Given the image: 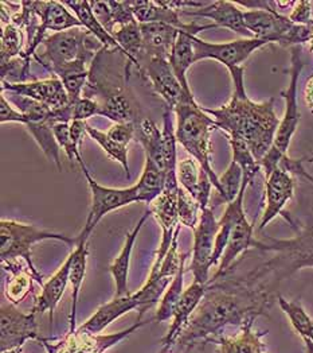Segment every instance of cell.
Instances as JSON below:
<instances>
[{
	"instance_id": "obj_1",
	"label": "cell",
	"mask_w": 313,
	"mask_h": 353,
	"mask_svg": "<svg viewBox=\"0 0 313 353\" xmlns=\"http://www.w3.org/2000/svg\"><path fill=\"white\" fill-rule=\"evenodd\" d=\"M272 303L270 290L245 279L208 283L199 306L179 337L177 344L191 347L195 341H210L228 325L244 326L255 321Z\"/></svg>"
},
{
	"instance_id": "obj_2",
	"label": "cell",
	"mask_w": 313,
	"mask_h": 353,
	"mask_svg": "<svg viewBox=\"0 0 313 353\" xmlns=\"http://www.w3.org/2000/svg\"><path fill=\"white\" fill-rule=\"evenodd\" d=\"M228 73L233 80L231 99L217 110L204 108V111L228 138L244 139L259 163L273 148L281 120L274 111V97L262 103L250 100L245 88V68H237Z\"/></svg>"
},
{
	"instance_id": "obj_3",
	"label": "cell",
	"mask_w": 313,
	"mask_h": 353,
	"mask_svg": "<svg viewBox=\"0 0 313 353\" xmlns=\"http://www.w3.org/2000/svg\"><path fill=\"white\" fill-rule=\"evenodd\" d=\"M252 247L263 252H272L273 256L250 271L245 279L250 283L268 288V278H272L277 283L301 268L313 267V221L301 227L297 235L292 239H255Z\"/></svg>"
},
{
	"instance_id": "obj_4",
	"label": "cell",
	"mask_w": 313,
	"mask_h": 353,
	"mask_svg": "<svg viewBox=\"0 0 313 353\" xmlns=\"http://www.w3.org/2000/svg\"><path fill=\"white\" fill-rule=\"evenodd\" d=\"M172 112L176 118V141L199 163L200 169L210 176L214 189L218 190V176L211 165V134L217 128L214 119L197 103L194 94L187 92Z\"/></svg>"
},
{
	"instance_id": "obj_5",
	"label": "cell",
	"mask_w": 313,
	"mask_h": 353,
	"mask_svg": "<svg viewBox=\"0 0 313 353\" xmlns=\"http://www.w3.org/2000/svg\"><path fill=\"white\" fill-rule=\"evenodd\" d=\"M56 240L65 243L70 247L77 245V236H70L56 234L50 231H43L36 228L32 224H25L14 220H1L0 221V259L3 262H17L18 259H23L29 267L34 279L41 285H45L42 274L38 272L36 267L32 262L31 250L35 244Z\"/></svg>"
},
{
	"instance_id": "obj_6",
	"label": "cell",
	"mask_w": 313,
	"mask_h": 353,
	"mask_svg": "<svg viewBox=\"0 0 313 353\" xmlns=\"http://www.w3.org/2000/svg\"><path fill=\"white\" fill-rule=\"evenodd\" d=\"M45 52L36 59L54 74V72L78 61H93L96 52L104 46L84 28L66 30L46 35L42 42Z\"/></svg>"
},
{
	"instance_id": "obj_7",
	"label": "cell",
	"mask_w": 313,
	"mask_h": 353,
	"mask_svg": "<svg viewBox=\"0 0 313 353\" xmlns=\"http://www.w3.org/2000/svg\"><path fill=\"white\" fill-rule=\"evenodd\" d=\"M252 183L250 179L244 178V186L238 194V197L226 206L225 214L231 220V232L228 239V247L225 254L219 262V265L213 276V282L225 278L228 275L231 267L239 259L242 254H245L253 244L255 236V225L250 224L246 219L245 208H244V199L248 186Z\"/></svg>"
},
{
	"instance_id": "obj_8",
	"label": "cell",
	"mask_w": 313,
	"mask_h": 353,
	"mask_svg": "<svg viewBox=\"0 0 313 353\" xmlns=\"http://www.w3.org/2000/svg\"><path fill=\"white\" fill-rule=\"evenodd\" d=\"M85 174L90 196H91V204L90 210L86 219L85 225L80 235L77 236V245L78 244H87L91 232L98 225V223L111 212L121 209L124 206L131 205L138 201V193L136 186H129L124 189H116V188H107L100 185L90 172H86Z\"/></svg>"
},
{
	"instance_id": "obj_9",
	"label": "cell",
	"mask_w": 313,
	"mask_h": 353,
	"mask_svg": "<svg viewBox=\"0 0 313 353\" xmlns=\"http://www.w3.org/2000/svg\"><path fill=\"white\" fill-rule=\"evenodd\" d=\"M303 68H304V63L301 59V48L294 46L290 49L289 85H288V88L281 92V97L284 99L285 103L284 115L280 120V125H279L274 145H273V148L279 150L283 154H288L290 142L299 128V124H300L301 114L299 110L297 93H299V79H300Z\"/></svg>"
},
{
	"instance_id": "obj_10",
	"label": "cell",
	"mask_w": 313,
	"mask_h": 353,
	"mask_svg": "<svg viewBox=\"0 0 313 353\" xmlns=\"http://www.w3.org/2000/svg\"><path fill=\"white\" fill-rule=\"evenodd\" d=\"M193 42L195 49V63L202 59H214L225 65L228 70L242 68L255 52L270 43L269 41L257 38H241L222 43H213L200 39L197 35L193 37Z\"/></svg>"
},
{
	"instance_id": "obj_11",
	"label": "cell",
	"mask_w": 313,
	"mask_h": 353,
	"mask_svg": "<svg viewBox=\"0 0 313 353\" xmlns=\"http://www.w3.org/2000/svg\"><path fill=\"white\" fill-rule=\"evenodd\" d=\"M149 323H153V319L144 323L138 321L128 329L112 334H89L76 330V333L73 334L67 333V336L57 344H53L45 339L41 343L47 350V353H105L116 344L129 337L133 332Z\"/></svg>"
},
{
	"instance_id": "obj_12",
	"label": "cell",
	"mask_w": 313,
	"mask_h": 353,
	"mask_svg": "<svg viewBox=\"0 0 313 353\" xmlns=\"http://www.w3.org/2000/svg\"><path fill=\"white\" fill-rule=\"evenodd\" d=\"M218 227L219 224L213 209L207 208L202 210L199 223L194 230L193 261L190 265L195 283H210V270L213 267V255Z\"/></svg>"
},
{
	"instance_id": "obj_13",
	"label": "cell",
	"mask_w": 313,
	"mask_h": 353,
	"mask_svg": "<svg viewBox=\"0 0 313 353\" xmlns=\"http://www.w3.org/2000/svg\"><path fill=\"white\" fill-rule=\"evenodd\" d=\"M35 313H23L17 305L3 303L0 309V352L22 350L26 341L43 339L38 334Z\"/></svg>"
},
{
	"instance_id": "obj_14",
	"label": "cell",
	"mask_w": 313,
	"mask_h": 353,
	"mask_svg": "<svg viewBox=\"0 0 313 353\" xmlns=\"http://www.w3.org/2000/svg\"><path fill=\"white\" fill-rule=\"evenodd\" d=\"M179 186H166L164 192L149 205L151 214L159 223L162 228V241L159 250L155 256V262L151 270H156L163 262L169 250L171 248L172 240L177 228L179 223Z\"/></svg>"
},
{
	"instance_id": "obj_15",
	"label": "cell",
	"mask_w": 313,
	"mask_h": 353,
	"mask_svg": "<svg viewBox=\"0 0 313 353\" xmlns=\"http://www.w3.org/2000/svg\"><path fill=\"white\" fill-rule=\"evenodd\" d=\"M6 92L42 103L49 108H52L53 111L62 110L72 104L66 89L57 76L52 79L30 81V83H25V81L11 83L7 80H1V93H6Z\"/></svg>"
},
{
	"instance_id": "obj_16",
	"label": "cell",
	"mask_w": 313,
	"mask_h": 353,
	"mask_svg": "<svg viewBox=\"0 0 313 353\" xmlns=\"http://www.w3.org/2000/svg\"><path fill=\"white\" fill-rule=\"evenodd\" d=\"M265 208L258 225V231L266 228L276 217L285 216L284 208L294 194L293 176L283 169H274L269 176H265Z\"/></svg>"
},
{
	"instance_id": "obj_17",
	"label": "cell",
	"mask_w": 313,
	"mask_h": 353,
	"mask_svg": "<svg viewBox=\"0 0 313 353\" xmlns=\"http://www.w3.org/2000/svg\"><path fill=\"white\" fill-rule=\"evenodd\" d=\"M180 14L187 17L206 18L213 22L217 28H225L242 38H252L250 32L245 26V10L233 1H208L204 7L198 10H186Z\"/></svg>"
},
{
	"instance_id": "obj_18",
	"label": "cell",
	"mask_w": 313,
	"mask_h": 353,
	"mask_svg": "<svg viewBox=\"0 0 313 353\" xmlns=\"http://www.w3.org/2000/svg\"><path fill=\"white\" fill-rule=\"evenodd\" d=\"M206 292H207V285H200L195 282L184 290L179 303L173 310L171 326L167 334L162 340V351L159 353H169L171 351L172 347L177 344L179 337L182 336L183 330L188 325L191 316L199 306L202 299L206 295Z\"/></svg>"
},
{
	"instance_id": "obj_19",
	"label": "cell",
	"mask_w": 313,
	"mask_h": 353,
	"mask_svg": "<svg viewBox=\"0 0 313 353\" xmlns=\"http://www.w3.org/2000/svg\"><path fill=\"white\" fill-rule=\"evenodd\" d=\"M245 26L252 38L265 39L270 43H281L294 23L288 15L266 10H245Z\"/></svg>"
},
{
	"instance_id": "obj_20",
	"label": "cell",
	"mask_w": 313,
	"mask_h": 353,
	"mask_svg": "<svg viewBox=\"0 0 313 353\" xmlns=\"http://www.w3.org/2000/svg\"><path fill=\"white\" fill-rule=\"evenodd\" d=\"M144 65L147 70V77L151 81L155 92L166 101L169 110L173 111L182 96L187 90L183 89L177 77L175 76L170 61L164 59H149Z\"/></svg>"
},
{
	"instance_id": "obj_21",
	"label": "cell",
	"mask_w": 313,
	"mask_h": 353,
	"mask_svg": "<svg viewBox=\"0 0 313 353\" xmlns=\"http://www.w3.org/2000/svg\"><path fill=\"white\" fill-rule=\"evenodd\" d=\"M140 302L138 293L124 295V296H114L112 301L101 305L84 324L77 330L89 333V334H101L109 325L122 317L124 314L139 310Z\"/></svg>"
},
{
	"instance_id": "obj_22",
	"label": "cell",
	"mask_w": 313,
	"mask_h": 353,
	"mask_svg": "<svg viewBox=\"0 0 313 353\" xmlns=\"http://www.w3.org/2000/svg\"><path fill=\"white\" fill-rule=\"evenodd\" d=\"M72 262H73V252L69 254L65 262L56 271V274L47 282H45L41 293L35 298V302L31 310L32 313L43 314L47 312L50 314V321L53 323L54 310L57 309L62 296L65 294V290L69 285Z\"/></svg>"
},
{
	"instance_id": "obj_23",
	"label": "cell",
	"mask_w": 313,
	"mask_h": 353,
	"mask_svg": "<svg viewBox=\"0 0 313 353\" xmlns=\"http://www.w3.org/2000/svg\"><path fill=\"white\" fill-rule=\"evenodd\" d=\"M140 30L145 50V62L149 59H170L180 29L167 23L158 22L142 23L140 25Z\"/></svg>"
},
{
	"instance_id": "obj_24",
	"label": "cell",
	"mask_w": 313,
	"mask_h": 353,
	"mask_svg": "<svg viewBox=\"0 0 313 353\" xmlns=\"http://www.w3.org/2000/svg\"><path fill=\"white\" fill-rule=\"evenodd\" d=\"M32 11L39 19V29L43 32H61L83 28L78 18L63 4V1H32Z\"/></svg>"
},
{
	"instance_id": "obj_25",
	"label": "cell",
	"mask_w": 313,
	"mask_h": 353,
	"mask_svg": "<svg viewBox=\"0 0 313 353\" xmlns=\"http://www.w3.org/2000/svg\"><path fill=\"white\" fill-rule=\"evenodd\" d=\"M149 216H152V214H151V210L148 209L147 212H144V214L138 221V224L135 225V228L129 234H127L121 251L116 256L114 263L109 265V272L114 276V286H116V296L131 294L128 290V275H129L132 251H133L135 243L138 240V236L140 235L142 227Z\"/></svg>"
},
{
	"instance_id": "obj_26",
	"label": "cell",
	"mask_w": 313,
	"mask_h": 353,
	"mask_svg": "<svg viewBox=\"0 0 313 353\" xmlns=\"http://www.w3.org/2000/svg\"><path fill=\"white\" fill-rule=\"evenodd\" d=\"M63 4L78 18V21L81 22L83 28L87 30L104 46V49L116 50V52L124 54L122 49L120 48L118 42L114 39V35L108 30L105 29L98 22V19L94 17V14H93V11L90 8L89 1H86V0H81V1L67 0V1H63Z\"/></svg>"
},
{
	"instance_id": "obj_27",
	"label": "cell",
	"mask_w": 313,
	"mask_h": 353,
	"mask_svg": "<svg viewBox=\"0 0 313 353\" xmlns=\"http://www.w3.org/2000/svg\"><path fill=\"white\" fill-rule=\"evenodd\" d=\"M194 35L197 34H194L193 31L180 30L175 46L172 49L171 57L169 59L175 76L177 77L183 89L187 92H193L187 80V72L195 63V49L193 42Z\"/></svg>"
},
{
	"instance_id": "obj_28",
	"label": "cell",
	"mask_w": 313,
	"mask_h": 353,
	"mask_svg": "<svg viewBox=\"0 0 313 353\" xmlns=\"http://www.w3.org/2000/svg\"><path fill=\"white\" fill-rule=\"evenodd\" d=\"M72 252H73V262H72L70 275H69V285L72 288V309H70V317H69V334H73L77 330V309H78L81 288H83V283L85 279L87 255H89L87 244L76 245Z\"/></svg>"
},
{
	"instance_id": "obj_29",
	"label": "cell",
	"mask_w": 313,
	"mask_h": 353,
	"mask_svg": "<svg viewBox=\"0 0 313 353\" xmlns=\"http://www.w3.org/2000/svg\"><path fill=\"white\" fill-rule=\"evenodd\" d=\"M265 333H259L253 329V321L241 326L239 333L234 336H222L217 340L219 345L218 353H266L262 337Z\"/></svg>"
},
{
	"instance_id": "obj_30",
	"label": "cell",
	"mask_w": 313,
	"mask_h": 353,
	"mask_svg": "<svg viewBox=\"0 0 313 353\" xmlns=\"http://www.w3.org/2000/svg\"><path fill=\"white\" fill-rule=\"evenodd\" d=\"M3 270L8 274L4 283V294L12 305H19L32 292V274L21 262H3Z\"/></svg>"
},
{
	"instance_id": "obj_31",
	"label": "cell",
	"mask_w": 313,
	"mask_h": 353,
	"mask_svg": "<svg viewBox=\"0 0 313 353\" xmlns=\"http://www.w3.org/2000/svg\"><path fill=\"white\" fill-rule=\"evenodd\" d=\"M166 179V173L156 163L145 157L142 176L135 185L138 201L151 205L164 192Z\"/></svg>"
},
{
	"instance_id": "obj_32",
	"label": "cell",
	"mask_w": 313,
	"mask_h": 353,
	"mask_svg": "<svg viewBox=\"0 0 313 353\" xmlns=\"http://www.w3.org/2000/svg\"><path fill=\"white\" fill-rule=\"evenodd\" d=\"M114 37L118 42L120 48L122 49L127 61L140 69L145 62V50L140 23L133 22L129 25L120 26L114 30Z\"/></svg>"
},
{
	"instance_id": "obj_33",
	"label": "cell",
	"mask_w": 313,
	"mask_h": 353,
	"mask_svg": "<svg viewBox=\"0 0 313 353\" xmlns=\"http://www.w3.org/2000/svg\"><path fill=\"white\" fill-rule=\"evenodd\" d=\"M53 125H54V121L50 119L29 120L25 124V127L29 130L31 137L43 151L46 158L56 163L58 170H62V163L59 158V146L53 132Z\"/></svg>"
},
{
	"instance_id": "obj_34",
	"label": "cell",
	"mask_w": 313,
	"mask_h": 353,
	"mask_svg": "<svg viewBox=\"0 0 313 353\" xmlns=\"http://www.w3.org/2000/svg\"><path fill=\"white\" fill-rule=\"evenodd\" d=\"M140 143L145 151V157L156 163L166 173V157L163 131L151 119H142L140 123Z\"/></svg>"
},
{
	"instance_id": "obj_35",
	"label": "cell",
	"mask_w": 313,
	"mask_h": 353,
	"mask_svg": "<svg viewBox=\"0 0 313 353\" xmlns=\"http://www.w3.org/2000/svg\"><path fill=\"white\" fill-rule=\"evenodd\" d=\"M98 117L111 119L114 123L133 121V108L131 105V101L125 94L120 92L108 93L101 101H98Z\"/></svg>"
},
{
	"instance_id": "obj_36",
	"label": "cell",
	"mask_w": 313,
	"mask_h": 353,
	"mask_svg": "<svg viewBox=\"0 0 313 353\" xmlns=\"http://www.w3.org/2000/svg\"><path fill=\"white\" fill-rule=\"evenodd\" d=\"M184 272H186V262L182 265V268L179 270V272L176 274V276L173 278V281L170 283L169 289L166 290V293L162 296L159 307H158L156 314L153 317V321L164 323V321L172 319L173 310H175L176 305L179 303L182 295L184 293V289H183Z\"/></svg>"
},
{
	"instance_id": "obj_37",
	"label": "cell",
	"mask_w": 313,
	"mask_h": 353,
	"mask_svg": "<svg viewBox=\"0 0 313 353\" xmlns=\"http://www.w3.org/2000/svg\"><path fill=\"white\" fill-rule=\"evenodd\" d=\"M86 134L105 151V154L112 158L116 162H118L124 172L127 173V176L131 178V172H129V163H128V148L122 146L114 141L107 132L90 125L86 123Z\"/></svg>"
},
{
	"instance_id": "obj_38",
	"label": "cell",
	"mask_w": 313,
	"mask_h": 353,
	"mask_svg": "<svg viewBox=\"0 0 313 353\" xmlns=\"http://www.w3.org/2000/svg\"><path fill=\"white\" fill-rule=\"evenodd\" d=\"M218 182L219 186L215 192L219 201L230 204L238 197L244 186V170L237 162L231 159L226 172L222 176H218Z\"/></svg>"
},
{
	"instance_id": "obj_39",
	"label": "cell",
	"mask_w": 313,
	"mask_h": 353,
	"mask_svg": "<svg viewBox=\"0 0 313 353\" xmlns=\"http://www.w3.org/2000/svg\"><path fill=\"white\" fill-rule=\"evenodd\" d=\"M228 143L233 151V161L237 162L244 170V178H248L253 182L257 173L261 172V166L252 154L248 143L238 137H228Z\"/></svg>"
},
{
	"instance_id": "obj_40",
	"label": "cell",
	"mask_w": 313,
	"mask_h": 353,
	"mask_svg": "<svg viewBox=\"0 0 313 353\" xmlns=\"http://www.w3.org/2000/svg\"><path fill=\"white\" fill-rule=\"evenodd\" d=\"M23 45L22 29L12 22L7 23L1 29V65L11 62L17 56H21Z\"/></svg>"
},
{
	"instance_id": "obj_41",
	"label": "cell",
	"mask_w": 313,
	"mask_h": 353,
	"mask_svg": "<svg viewBox=\"0 0 313 353\" xmlns=\"http://www.w3.org/2000/svg\"><path fill=\"white\" fill-rule=\"evenodd\" d=\"M199 204L195 201V199L184 190L182 186H179V223L183 227L195 230L200 219Z\"/></svg>"
},
{
	"instance_id": "obj_42",
	"label": "cell",
	"mask_w": 313,
	"mask_h": 353,
	"mask_svg": "<svg viewBox=\"0 0 313 353\" xmlns=\"http://www.w3.org/2000/svg\"><path fill=\"white\" fill-rule=\"evenodd\" d=\"M200 169L199 163L194 158L183 159L177 165V181L179 185L187 190L194 199L197 197L198 193V186H199Z\"/></svg>"
},
{
	"instance_id": "obj_43",
	"label": "cell",
	"mask_w": 313,
	"mask_h": 353,
	"mask_svg": "<svg viewBox=\"0 0 313 353\" xmlns=\"http://www.w3.org/2000/svg\"><path fill=\"white\" fill-rule=\"evenodd\" d=\"M73 107V121H86L87 119L98 117L100 104L96 99L91 97H81L77 103L72 104Z\"/></svg>"
},
{
	"instance_id": "obj_44",
	"label": "cell",
	"mask_w": 313,
	"mask_h": 353,
	"mask_svg": "<svg viewBox=\"0 0 313 353\" xmlns=\"http://www.w3.org/2000/svg\"><path fill=\"white\" fill-rule=\"evenodd\" d=\"M107 134L116 141L117 143L127 146L132 142L136 134V125L133 121L127 123H114V125L107 131Z\"/></svg>"
},
{
	"instance_id": "obj_45",
	"label": "cell",
	"mask_w": 313,
	"mask_h": 353,
	"mask_svg": "<svg viewBox=\"0 0 313 353\" xmlns=\"http://www.w3.org/2000/svg\"><path fill=\"white\" fill-rule=\"evenodd\" d=\"M89 4L94 17L98 19V22L114 35L116 25H114L109 0H105V1L94 0V1H89Z\"/></svg>"
},
{
	"instance_id": "obj_46",
	"label": "cell",
	"mask_w": 313,
	"mask_h": 353,
	"mask_svg": "<svg viewBox=\"0 0 313 353\" xmlns=\"http://www.w3.org/2000/svg\"><path fill=\"white\" fill-rule=\"evenodd\" d=\"M288 18L294 25H310L313 19L312 3L307 0L296 1Z\"/></svg>"
},
{
	"instance_id": "obj_47",
	"label": "cell",
	"mask_w": 313,
	"mask_h": 353,
	"mask_svg": "<svg viewBox=\"0 0 313 353\" xmlns=\"http://www.w3.org/2000/svg\"><path fill=\"white\" fill-rule=\"evenodd\" d=\"M0 121L4 123H19L25 125L26 118L25 115L15 108L7 99L4 94H1L0 97Z\"/></svg>"
},
{
	"instance_id": "obj_48",
	"label": "cell",
	"mask_w": 313,
	"mask_h": 353,
	"mask_svg": "<svg viewBox=\"0 0 313 353\" xmlns=\"http://www.w3.org/2000/svg\"><path fill=\"white\" fill-rule=\"evenodd\" d=\"M304 100L310 108V111L313 114V76L310 77V80L305 84L304 88Z\"/></svg>"
},
{
	"instance_id": "obj_49",
	"label": "cell",
	"mask_w": 313,
	"mask_h": 353,
	"mask_svg": "<svg viewBox=\"0 0 313 353\" xmlns=\"http://www.w3.org/2000/svg\"><path fill=\"white\" fill-rule=\"evenodd\" d=\"M312 26V35H311V39H310V42H308V45H310V49H311V52L313 53V25Z\"/></svg>"
},
{
	"instance_id": "obj_50",
	"label": "cell",
	"mask_w": 313,
	"mask_h": 353,
	"mask_svg": "<svg viewBox=\"0 0 313 353\" xmlns=\"http://www.w3.org/2000/svg\"><path fill=\"white\" fill-rule=\"evenodd\" d=\"M3 353H22V350H14V351H7Z\"/></svg>"
}]
</instances>
